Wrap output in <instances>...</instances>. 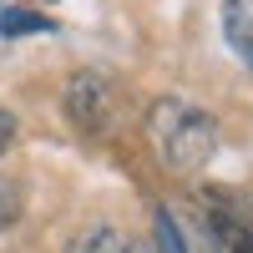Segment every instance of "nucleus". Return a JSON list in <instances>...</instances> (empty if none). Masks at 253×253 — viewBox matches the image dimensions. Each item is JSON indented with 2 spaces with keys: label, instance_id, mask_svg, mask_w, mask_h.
I'll return each instance as SVG.
<instances>
[{
  "label": "nucleus",
  "instance_id": "nucleus-1",
  "mask_svg": "<svg viewBox=\"0 0 253 253\" xmlns=\"http://www.w3.org/2000/svg\"><path fill=\"white\" fill-rule=\"evenodd\" d=\"M147 137H152L157 157L177 172H203L218 157V122L182 96H157L147 107Z\"/></svg>",
  "mask_w": 253,
  "mask_h": 253
},
{
  "label": "nucleus",
  "instance_id": "nucleus-4",
  "mask_svg": "<svg viewBox=\"0 0 253 253\" xmlns=\"http://www.w3.org/2000/svg\"><path fill=\"white\" fill-rule=\"evenodd\" d=\"M223 36L243 66H253V0H223Z\"/></svg>",
  "mask_w": 253,
  "mask_h": 253
},
{
  "label": "nucleus",
  "instance_id": "nucleus-8",
  "mask_svg": "<svg viewBox=\"0 0 253 253\" xmlns=\"http://www.w3.org/2000/svg\"><path fill=\"white\" fill-rule=\"evenodd\" d=\"M15 137H20V122H15L5 107H0V157H5L10 147H15Z\"/></svg>",
  "mask_w": 253,
  "mask_h": 253
},
{
  "label": "nucleus",
  "instance_id": "nucleus-3",
  "mask_svg": "<svg viewBox=\"0 0 253 253\" xmlns=\"http://www.w3.org/2000/svg\"><path fill=\"white\" fill-rule=\"evenodd\" d=\"M66 253H147L132 233H122V228H107V223H91L81 228V233L66 243Z\"/></svg>",
  "mask_w": 253,
  "mask_h": 253
},
{
  "label": "nucleus",
  "instance_id": "nucleus-7",
  "mask_svg": "<svg viewBox=\"0 0 253 253\" xmlns=\"http://www.w3.org/2000/svg\"><path fill=\"white\" fill-rule=\"evenodd\" d=\"M26 31H51L46 15H26V10H5L0 15V36H26Z\"/></svg>",
  "mask_w": 253,
  "mask_h": 253
},
{
  "label": "nucleus",
  "instance_id": "nucleus-6",
  "mask_svg": "<svg viewBox=\"0 0 253 253\" xmlns=\"http://www.w3.org/2000/svg\"><path fill=\"white\" fill-rule=\"evenodd\" d=\"M152 233H157V253H187V243H182V228H177V218L167 213V208H157Z\"/></svg>",
  "mask_w": 253,
  "mask_h": 253
},
{
  "label": "nucleus",
  "instance_id": "nucleus-2",
  "mask_svg": "<svg viewBox=\"0 0 253 253\" xmlns=\"http://www.w3.org/2000/svg\"><path fill=\"white\" fill-rule=\"evenodd\" d=\"M61 112L76 132L86 137H107L117 122V81L107 71H71L66 91H61Z\"/></svg>",
  "mask_w": 253,
  "mask_h": 253
},
{
  "label": "nucleus",
  "instance_id": "nucleus-5",
  "mask_svg": "<svg viewBox=\"0 0 253 253\" xmlns=\"http://www.w3.org/2000/svg\"><path fill=\"white\" fill-rule=\"evenodd\" d=\"M20 213H26V187L0 172V228H15Z\"/></svg>",
  "mask_w": 253,
  "mask_h": 253
},
{
  "label": "nucleus",
  "instance_id": "nucleus-9",
  "mask_svg": "<svg viewBox=\"0 0 253 253\" xmlns=\"http://www.w3.org/2000/svg\"><path fill=\"white\" fill-rule=\"evenodd\" d=\"M41 5H51V0H41Z\"/></svg>",
  "mask_w": 253,
  "mask_h": 253
}]
</instances>
